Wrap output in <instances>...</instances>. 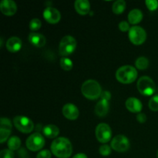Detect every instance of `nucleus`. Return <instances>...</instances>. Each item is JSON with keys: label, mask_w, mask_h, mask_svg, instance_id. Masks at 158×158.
<instances>
[{"label": "nucleus", "mask_w": 158, "mask_h": 158, "mask_svg": "<svg viewBox=\"0 0 158 158\" xmlns=\"http://www.w3.org/2000/svg\"><path fill=\"white\" fill-rule=\"evenodd\" d=\"M51 152L59 158H69L73 153L72 143L66 137H57L51 143Z\"/></svg>", "instance_id": "f257e3e1"}, {"label": "nucleus", "mask_w": 158, "mask_h": 158, "mask_svg": "<svg viewBox=\"0 0 158 158\" xmlns=\"http://www.w3.org/2000/svg\"><path fill=\"white\" fill-rule=\"evenodd\" d=\"M81 92L89 100H97L101 96L102 89L97 80H87L82 85Z\"/></svg>", "instance_id": "f03ea898"}, {"label": "nucleus", "mask_w": 158, "mask_h": 158, "mask_svg": "<svg viewBox=\"0 0 158 158\" xmlns=\"http://www.w3.org/2000/svg\"><path fill=\"white\" fill-rule=\"evenodd\" d=\"M137 77V71L134 66L125 65L119 68L116 72V78L122 83H133Z\"/></svg>", "instance_id": "7ed1b4c3"}, {"label": "nucleus", "mask_w": 158, "mask_h": 158, "mask_svg": "<svg viewBox=\"0 0 158 158\" xmlns=\"http://www.w3.org/2000/svg\"><path fill=\"white\" fill-rule=\"evenodd\" d=\"M139 92L143 96H151L155 92L156 86L154 80L148 76L141 77L137 83Z\"/></svg>", "instance_id": "20e7f679"}, {"label": "nucleus", "mask_w": 158, "mask_h": 158, "mask_svg": "<svg viewBox=\"0 0 158 158\" xmlns=\"http://www.w3.org/2000/svg\"><path fill=\"white\" fill-rule=\"evenodd\" d=\"M77 47V40L72 35H65L60 40L59 52L61 56H69L75 51Z\"/></svg>", "instance_id": "39448f33"}, {"label": "nucleus", "mask_w": 158, "mask_h": 158, "mask_svg": "<svg viewBox=\"0 0 158 158\" xmlns=\"http://www.w3.org/2000/svg\"><path fill=\"white\" fill-rule=\"evenodd\" d=\"M128 36L131 43L134 45H141L147 39V32L143 28L134 26L128 31Z\"/></svg>", "instance_id": "423d86ee"}, {"label": "nucleus", "mask_w": 158, "mask_h": 158, "mask_svg": "<svg viewBox=\"0 0 158 158\" xmlns=\"http://www.w3.org/2000/svg\"><path fill=\"white\" fill-rule=\"evenodd\" d=\"M13 123L17 130L25 134H29L34 128L33 122L25 116H16L14 117Z\"/></svg>", "instance_id": "0eeeda50"}, {"label": "nucleus", "mask_w": 158, "mask_h": 158, "mask_svg": "<svg viewBox=\"0 0 158 158\" xmlns=\"http://www.w3.org/2000/svg\"><path fill=\"white\" fill-rule=\"evenodd\" d=\"M26 144L28 149L30 151H40L44 147L45 139L40 133H34L28 137Z\"/></svg>", "instance_id": "6e6552de"}, {"label": "nucleus", "mask_w": 158, "mask_h": 158, "mask_svg": "<svg viewBox=\"0 0 158 158\" xmlns=\"http://www.w3.org/2000/svg\"><path fill=\"white\" fill-rule=\"evenodd\" d=\"M112 136L110 127L105 123H99L96 127V137L100 143H105L109 142Z\"/></svg>", "instance_id": "1a4fd4ad"}, {"label": "nucleus", "mask_w": 158, "mask_h": 158, "mask_svg": "<svg viewBox=\"0 0 158 158\" xmlns=\"http://www.w3.org/2000/svg\"><path fill=\"white\" fill-rule=\"evenodd\" d=\"M111 148L117 152H125L130 148V141L126 136L119 134L111 140Z\"/></svg>", "instance_id": "9d476101"}, {"label": "nucleus", "mask_w": 158, "mask_h": 158, "mask_svg": "<svg viewBox=\"0 0 158 158\" xmlns=\"http://www.w3.org/2000/svg\"><path fill=\"white\" fill-rule=\"evenodd\" d=\"M43 15L45 19L51 24L57 23L61 19V14L60 11L52 6H47L43 11Z\"/></svg>", "instance_id": "9b49d317"}, {"label": "nucleus", "mask_w": 158, "mask_h": 158, "mask_svg": "<svg viewBox=\"0 0 158 158\" xmlns=\"http://www.w3.org/2000/svg\"><path fill=\"white\" fill-rule=\"evenodd\" d=\"M62 112H63V116L66 117V119H69V120H77V117H79V112L78 108L77 107V106L73 103H66L63 106V110H62Z\"/></svg>", "instance_id": "f8f14e48"}, {"label": "nucleus", "mask_w": 158, "mask_h": 158, "mask_svg": "<svg viewBox=\"0 0 158 158\" xmlns=\"http://www.w3.org/2000/svg\"><path fill=\"white\" fill-rule=\"evenodd\" d=\"M0 10L4 15H12L16 12L17 6L12 0H2L0 2Z\"/></svg>", "instance_id": "ddd939ff"}, {"label": "nucleus", "mask_w": 158, "mask_h": 158, "mask_svg": "<svg viewBox=\"0 0 158 158\" xmlns=\"http://www.w3.org/2000/svg\"><path fill=\"white\" fill-rule=\"evenodd\" d=\"M126 107L132 113H140L143 105L139 99L136 97H129L126 100Z\"/></svg>", "instance_id": "4468645a"}, {"label": "nucleus", "mask_w": 158, "mask_h": 158, "mask_svg": "<svg viewBox=\"0 0 158 158\" xmlns=\"http://www.w3.org/2000/svg\"><path fill=\"white\" fill-rule=\"evenodd\" d=\"M6 46L9 52H15L21 49L23 43H22V40L19 37L12 36L7 40Z\"/></svg>", "instance_id": "2eb2a0df"}, {"label": "nucleus", "mask_w": 158, "mask_h": 158, "mask_svg": "<svg viewBox=\"0 0 158 158\" xmlns=\"http://www.w3.org/2000/svg\"><path fill=\"white\" fill-rule=\"evenodd\" d=\"M29 41L33 46L40 48L43 47L46 44V40L44 35H42V34L38 33V32H32L29 34Z\"/></svg>", "instance_id": "dca6fc26"}, {"label": "nucleus", "mask_w": 158, "mask_h": 158, "mask_svg": "<svg viewBox=\"0 0 158 158\" xmlns=\"http://www.w3.org/2000/svg\"><path fill=\"white\" fill-rule=\"evenodd\" d=\"M76 11L80 15H86L90 9V4L88 0H77L74 3Z\"/></svg>", "instance_id": "f3484780"}, {"label": "nucleus", "mask_w": 158, "mask_h": 158, "mask_svg": "<svg viewBox=\"0 0 158 158\" xmlns=\"http://www.w3.org/2000/svg\"><path fill=\"white\" fill-rule=\"evenodd\" d=\"M110 109L109 101L105 100H100L97 102L95 106V113L99 117H104L107 114Z\"/></svg>", "instance_id": "a211bd4d"}, {"label": "nucleus", "mask_w": 158, "mask_h": 158, "mask_svg": "<svg viewBox=\"0 0 158 158\" xmlns=\"http://www.w3.org/2000/svg\"><path fill=\"white\" fill-rule=\"evenodd\" d=\"M128 21L131 24H137L143 19V12L139 9H134L128 13Z\"/></svg>", "instance_id": "6ab92c4d"}, {"label": "nucleus", "mask_w": 158, "mask_h": 158, "mask_svg": "<svg viewBox=\"0 0 158 158\" xmlns=\"http://www.w3.org/2000/svg\"><path fill=\"white\" fill-rule=\"evenodd\" d=\"M43 133L48 138H55L60 134V129L56 125L48 124L43 127Z\"/></svg>", "instance_id": "aec40b11"}, {"label": "nucleus", "mask_w": 158, "mask_h": 158, "mask_svg": "<svg viewBox=\"0 0 158 158\" xmlns=\"http://www.w3.org/2000/svg\"><path fill=\"white\" fill-rule=\"evenodd\" d=\"M8 148L12 151H16L21 146V140L16 136H12L8 140Z\"/></svg>", "instance_id": "412c9836"}, {"label": "nucleus", "mask_w": 158, "mask_h": 158, "mask_svg": "<svg viewBox=\"0 0 158 158\" xmlns=\"http://www.w3.org/2000/svg\"><path fill=\"white\" fill-rule=\"evenodd\" d=\"M126 9V2L124 0H117L112 6L113 12L115 14H121Z\"/></svg>", "instance_id": "4be33fe9"}, {"label": "nucleus", "mask_w": 158, "mask_h": 158, "mask_svg": "<svg viewBox=\"0 0 158 158\" xmlns=\"http://www.w3.org/2000/svg\"><path fill=\"white\" fill-rule=\"evenodd\" d=\"M135 66L139 69H145L149 66V60L144 56H140L136 60Z\"/></svg>", "instance_id": "5701e85b"}, {"label": "nucleus", "mask_w": 158, "mask_h": 158, "mask_svg": "<svg viewBox=\"0 0 158 158\" xmlns=\"http://www.w3.org/2000/svg\"><path fill=\"white\" fill-rule=\"evenodd\" d=\"M12 122L9 118L6 117H2L0 119V130H3V131H10L12 132Z\"/></svg>", "instance_id": "b1692460"}, {"label": "nucleus", "mask_w": 158, "mask_h": 158, "mask_svg": "<svg viewBox=\"0 0 158 158\" xmlns=\"http://www.w3.org/2000/svg\"><path fill=\"white\" fill-rule=\"evenodd\" d=\"M60 66L64 70H70L73 66V62L70 59L67 58V57H62L60 59Z\"/></svg>", "instance_id": "393cba45"}, {"label": "nucleus", "mask_w": 158, "mask_h": 158, "mask_svg": "<svg viewBox=\"0 0 158 158\" xmlns=\"http://www.w3.org/2000/svg\"><path fill=\"white\" fill-rule=\"evenodd\" d=\"M149 108L153 111H158V94L151 97L148 103Z\"/></svg>", "instance_id": "a878e982"}, {"label": "nucleus", "mask_w": 158, "mask_h": 158, "mask_svg": "<svg viewBox=\"0 0 158 158\" xmlns=\"http://www.w3.org/2000/svg\"><path fill=\"white\" fill-rule=\"evenodd\" d=\"M42 26V22L39 19L34 18L29 22V29L32 31L38 30Z\"/></svg>", "instance_id": "bb28decb"}, {"label": "nucleus", "mask_w": 158, "mask_h": 158, "mask_svg": "<svg viewBox=\"0 0 158 158\" xmlns=\"http://www.w3.org/2000/svg\"><path fill=\"white\" fill-rule=\"evenodd\" d=\"M99 152L102 156H108L111 153V147H110L107 144H103L100 146L99 149Z\"/></svg>", "instance_id": "cd10ccee"}, {"label": "nucleus", "mask_w": 158, "mask_h": 158, "mask_svg": "<svg viewBox=\"0 0 158 158\" xmlns=\"http://www.w3.org/2000/svg\"><path fill=\"white\" fill-rule=\"evenodd\" d=\"M147 7L151 11L156 10L158 8V1L157 0H146L145 2Z\"/></svg>", "instance_id": "c85d7f7f"}, {"label": "nucleus", "mask_w": 158, "mask_h": 158, "mask_svg": "<svg viewBox=\"0 0 158 158\" xmlns=\"http://www.w3.org/2000/svg\"><path fill=\"white\" fill-rule=\"evenodd\" d=\"M0 158H14L13 151L9 149H4L0 152Z\"/></svg>", "instance_id": "c756f323"}, {"label": "nucleus", "mask_w": 158, "mask_h": 158, "mask_svg": "<svg viewBox=\"0 0 158 158\" xmlns=\"http://www.w3.org/2000/svg\"><path fill=\"white\" fill-rule=\"evenodd\" d=\"M36 158H51V152L49 150H43L38 153Z\"/></svg>", "instance_id": "7c9ffc66"}, {"label": "nucleus", "mask_w": 158, "mask_h": 158, "mask_svg": "<svg viewBox=\"0 0 158 158\" xmlns=\"http://www.w3.org/2000/svg\"><path fill=\"white\" fill-rule=\"evenodd\" d=\"M119 29L122 31V32H127V31L130 30V24L127 21H121L119 23Z\"/></svg>", "instance_id": "2f4dec72"}, {"label": "nucleus", "mask_w": 158, "mask_h": 158, "mask_svg": "<svg viewBox=\"0 0 158 158\" xmlns=\"http://www.w3.org/2000/svg\"><path fill=\"white\" fill-rule=\"evenodd\" d=\"M137 121L140 123H145L147 120L146 114H143V113H139L137 116Z\"/></svg>", "instance_id": "473e14b6"}, {"label": "nucleus", "mask_w": 158, "mask_h": 158, "mask_svg": "<svg viewBox=\"0 0 158 158\" xmlns=\"http://www.w3.org/2000/svg\"><path fill=\"white\" fill-rule=\"evenodd\" d=\"M100 98H101V100H105L109 101L111 98V94L107 90L103 91V92H102L101 96H100Z\"/></svg>", "instance_id": "72a5a7b5"}, {"label": "nucleus", "mask_w": 158, "mask_h": 158, "mask_svg": "<svg viewBox=\"0 0 158 158\" xmlns=\"http://www.w3.org/2000/svg\"><path fill=\"white\" fill-rule=\"evenodd\" d=\"M73 158H88V157L87 156H86L85 154H83V153H78V154H77L76 155H74V157Z\"/></svg>", "instance_id": "f704fd0d"}, {"label": "nucleus", "mask_w": 158, "mask_h": 158, "mask_svg": "<svg viewBox=\"0 0 158 158\" xmlns=\"http://www.w3.org/2000/svg\"><path fill=\"white\" fill-rule=\"evenodd\" d=\"M157 157L158 158V151H157Z\"/></svg>", "instance_id": "c9c22d12"}]
</instances>
